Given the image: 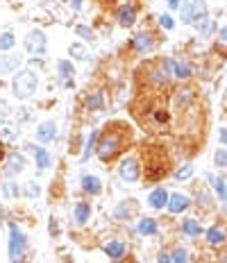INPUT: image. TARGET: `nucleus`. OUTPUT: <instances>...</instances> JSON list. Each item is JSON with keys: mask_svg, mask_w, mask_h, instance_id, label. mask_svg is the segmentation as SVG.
Wrapping results in <instances>:
<instances>
[{"mask_svg": "<svg viewBox=\"0 0 227 263\" xmlns=\"http://www.w3.org/2000/svg\"><path fill=\"white\" fill-rule=\"evenodd\" d=\"M36 84H39L36 73H32L30 68L18 70V73L14 75V80H12V93H14L18 100H28V98L34 96Z\"/></svg>", "mask_w": 227, "mask_h": 263, "instance_id": "nucleus-1", "label": "nucleus"}, {"mask_svg": "<svg viewBox=\"0 0 227 263\" xmlns=\"http://www.w3.org/2000/svg\"><path fill=\"white\" fill-rule=\"evenodd\" d=\"M209 16V7L204 0H186L182 7V23L186 25H198Z\"/></svg>", "mask_w": 227, "mask_h": 263, "instance_id": "nucleus-2", "label": "nucleus"}, {"mask_svg": "<svg viewBox=\"0 0 227 263\" xmlns=\"http://www.w3.org/2000/svg\"><path fill=\"white\" fill-rule=\"evenodd\" d=\"M118 148H120V134H118V132H109L107 136L96 146V150H98L100 161H109L116 152H118Z\"/></svg>", "mask_w": 227, "mask_h": 263, "instance_id": "nucleus-3", "label": "nucleus"}, {"mask_svg": "<svg viewBox=\"0 0 227 263\" xmlns=\"http://www.w3.org/2000/svg\"><path fill=\"white\" fill-rule=\"evenodd\" d=\"M25 254V236L16 224H10V258L20 261Z\"/></svg>", "mask_w": 227, "mask_h": 263, "instance_id": "nucleus-4", "label": "nucleus"}, {"mask_svg": "<svg viewBox=\"0 0 227 263\" xmlns=\"http://www.w3.org/2000/svg\"><path fill=\"white\" fill-rule=\"evenodd\" d=\"M25 50H28L32 57L46 54V36L41 30H34V32H30V34L25 36Z\"/></svg>", "mask_w": 227, "mask_h": 263, "instance_id": "nucleus-5", "label": "nucleus"}, {"mask_svg": "<svg viewBox=\"0 0 227 263\" xmlns=\"http://www.w3.org/2000/svg\"><path fill=\"white\" fill-rule=\"evenodd\" d=\"M118 175L123 182H136L138 180V164L134 156H125L118 166Z\"/></svg>", "mask_w": 227, "mask_h": 263, "instance_id": "nucleus-6", "label": "nucleus"}, {"mask_svg": "<svg viewBox=\"0 0 227 263\" xmlns=\"http://www.w3.org/2000/svg\"><path fill=\"white\" fill-rule=\"evenodd\" d=\"M23 168H25V159H23V156H20V154H10V156H7V164L2 166V175L14 177V175H18Z\"/></svg>", "mask_w": 227, "mask_h": 263, "instance_id": "nucleus-7", "label": "nucleus"}, {"mask_svg": "<svg viewBox=\"0 0 227 263\" xmlns=\"http://www.w3.org/2000/svg\"><path fill=\"white\" fill-rule=\"evenodd\" d=\"M166 66H168V70H170V73H173L178 80H188L193 75L191 66H188V64H184V62H173V59H168Z\"/></svg>", "mask_w": 227, "mask_h": 263, "instance_id": "nucleus-8", "label": "nucleus"}, {"mask_svg": "<svg viewBox=\"0 0 227 263\" xmlns=\"http://www.w3.org/2000/svg\"><path fill=\"white\" fill-rule=\"evenodd\" d=\"M188 198L186 195H182V193H175V195H170L168 198V209H170V214H182V211H186L188 209Z\"/></svg>", "mask_w": 227, "mask_h": 263, "instance_id": "nucleus-9", "label": "nucleus"}, {"mask_svg": "<svg viewBox=\"0 0 227 263\" xmlns=\"http://www.w3.org/2000/svg\"><path fill=\"white\" fill-rule=\"evenodd\" d=\"M54 136H57V125H54L52 120H48L41 127H36V138H39L41 143H50Z\"/></svg>", "mask_w": 227, "mask_h": 263, "instance_id": "nucleus-10", "label": "nucleus"}, {"mask_svg": "<svg viewBox=\"0 0 227 263\" xmlns=\"http://www.w3.org/2000/svg\"><path fill=\"white\" fill-rule=\"evenodd\" d=\"M116 18H118V23L123 25V28H132L134 20H136V12H134V7L123 5V7H118V12H116Z\"/></svg>", "mask_w": 227, "mask_h": 263, "instance_id": "nucleus-11", "label": "nucleus"}, {"mask_svg": "<svg viewBox=\"0 0 227 263\" xmlns=\"http://www.w3.org/2000/svg\"><path fill=\"white\" fill-rule=\"evenodd\" d=\"M132 48L136 50V52H148V50L154 48V41L150 34H136L132 39Z\"/></svg>", "mask_w": 227, "mask_h": 263, "instance_id": "nucleus-12", "label": "nucleus"}, {"mask_svg": "<svg viewBox=\"0 0 227 263\" xmlns=\"http://www.w3.org/2000/svg\"><path fill=\"white\" fill-rule=\"evenodd\" d=\"M148 200H150V206H152V209H164V206L168 204V193L164 188H154Z\"/></svg>", "mask_w": 227, "mask_h": 263, "instance_id": "nucleus-13", "label": "nucleus"}, {"mask_svg": "<svg viewBox=\"0 0 227 263\" xmlns=\"http://www.w3.org/2000/svg\"><path fill=\"white\" fill-rule=\"evenodd\" d=\"M193 102V88H180L175 93V107L178 109H184Z\"/></svg>", "mask_w": 227, "mask_h": 263, "instance_id": "nucleus-14", "label": "nucleus"}, {"mask_svg": "<svg viewBox=\"0 0 227 263\" xmlns=\"http://www.w3.org/2000/svg\"><path fill=\"white\" fill-rule=\"evenodd\" d=\"M104 254H107L109 258H123L125 256V245L118 243V240H112V243L104 245Z\"/></svg>", "mask_w": 227, "mask_h": 263, "instance_id": "nucleus-15", "label": "nucleus"}, {"mask_svg": "<svg viewBox=\"0 0 227 263\" xmlns=\"http://www.w3.org/2000/svg\"><path fill=\"white\" fill-rule=\"evenodd\" d=\"M16 66H18L16 54H0V73H14Z\"/></svg>", "mask_w": 227, "mask_h": 263, "instance_id": "nucleus-16", "label": "nucleus"}, {"mask_svg": "<svg viewBox=\"0 0 227 263\" xmlns=\"http://www.w3.org/2000/svg\"><path fill=\"white\" fill-rule=\"evenodd\" d=\"M82 188L86 190V193H91V195H98L102 186H100V180H98V177L84 175V177H82Z\"/></svg>", "mask_w": 227, "mask_h": 263, "instance_id": "nucleus-17", "label": "nucleus"}, {"mask_svg": "<svg viewBox=\"0 0 227 263\" xmlns=\"http://www.w3.org/2000/svg\"><path fill=\"white\" fill-rule=\"evenodd\" d=\"M150 82H154L157 86H164V84L168 82V66H166V62H164V66L162 68H154V70H150Z\"/></svg>", "mask_w": 227, "mask_h": 263, "instance_id": "nucleus-18", "label": "nucleus"}, {"mask_svg": "<svg viewBox=\"0 0 227 263\" xmlns=\"http://www.w3.org/2000/svg\"><path fill=\"white\" fill-rule=\"evenodd\" d=\"M225 238H227V234H225V229H222V227H212L207 232L209 245H222V243H225Z\"/></svg>", "mask_w": 227, "mask_h": 263, "instance_id": "nucleus-19", "label": "nucleus"}, {"mask_svg": "<svg viewBox=\"0 0 227 263\" xmlns=\"http://www.w3.org/2000/svg\"><path fill=\"white\" fill-rule=\"evenodd\" d=\"M89 216H91V206L86 204V202H80V204H75V214H73L75 222L84 224L86 220H89Z\"/></svg>", "mask_w": 227, "mask_h": 263, "instance_id": "nucleus-20", "label": "nucleus"}, {"mask_svg": "<svg viewBox=\"0 0 227 263\" xmlns=\"http://www.w3.org/2000/svg\"><path fill=\"white\" fill-rule=\"evenodd\" d=\"M30 150L34 152V159H36V166L44 170V168L50 166V154L44 150V148H36V146H30Z\"/></svg>", "mask_w": 227, "mask_h": 263, "instance_id": "nucleus-21", "label": "nucleus"}, {"mask_svg": "<svg viewBox=\"0 0 227 263\" xmlns=\"http://www.w3.org/2000/svg\"><path fill=\"white\" fill-rule=\"evenodd\" d=\"M182 232H184L186 236H200V234H202V227H200V222H198V220L188 218V220H184Z\"/></svg>", "mask_w": 227, "mask_h": 263, "instance_id": "nucleus-22", "label": "nucleus"}, {"mask_svg": "<svg viewBox=\"0 0 227 263\" xmlns=\"http://www.w3.org/2000/svg\"><path fill=\"white\" fill-rule=\"evenodd\" d=\"M138 234H144V236L157 234V222H154L152 218H144L141 222H138Z\"/></svg>", "mask_w": 227, "mask_h": 263, "instance_id": "nucleus-23", "label": "nucleus"}, {"mask_svg": "<svg viewBox=\"0 0 227 263\" xmlns=\"http://www.w3.org/2000/svg\"><path fill=\"white\" fill-rule=\"evenodd\" d=\"M57 70H60V80L62 82H66L68 78H73V64L66 62V59H62V62H57Z\"/></svg>", "mask_w": 227, "mask_h": 263, "instance_id": "nucleus-24", "label": "nucleus"}, {"mask_svg": "<svg viewBox=\"0 0 227 263\" xmlns=\"http://www.w3.org/2000/svg\"><path fill=\"white\" fill-rule=\"evenodd\" d=\"M86 109H91V112H98V109H102V93L100 91H94L89 98H86Z\"/></svg>", "mask_w": 227, "mask_h": 263, "instance_id": "nucleus-25", "label": "nucleus"}, {"mask_svg": "<svg viewBox=\"0 0 227 263\" xmlns=\"http://www.w3.org/2000/svg\"><path fill=\"white\" fill-rule=\"evenodd\" d=\"M14 136H16V130H14V127L7 125V122H2V125H0V141L10 146V143L14 141Z\"/></svg>", "mask_w": 227, "mask_h": 263, "instance_id": "nucleus-26", "label": "nucleus"}, {"mask_svg": "<svg viewBox=\"0 0 227 263\" xmlns=\"http://www.w3.org/2000/svg\"><path fill=\"white\" fill-rule=\"evenodd\" d=\"M96 141H98V132H91V136L86 138V148H84V154H82V159L86 161L91 156V152L96 150Z\"/></svg>", "mask_w": 227, "mask_h": 263, "instance_id": "nucleus-27", "label": "nucleus"}, {"mask_svg": "<svg viewBox=\"0 0 227 263\" xmlns=\"http://www.w3.org/2000/svg\"><path fill=\"white\" fill-rule=\"evenodd\" d=\"M14 34L12 32H2L0 34V50H10V48H14Z\"/></svg>", "mask_w": 227, "mask_h": 263, "instance_id": "nucleus-28", "label": "nucleus"}, {"mask_svg": "<svg viewBox=\"0 0 227 263\" xmlns=\"http://www.w3.org/2000/svg\"><path fill=\"white\" fill-rule=\"evenodd\" d=\"M130 214H132V209H130L128 204H118L116 209H114V218H116V220H125V218H130Z\"/></svg>", "mask_w": 227, "mask_h": 263, "instance_id": "nucleus-29", "label": "nucleus"}, {"mask_svg": "<svg viewBox=\"0 0 227 263\" xmlns=\"http://www.w3.org/2000/svg\"><path fill=\"white\" fill-rule=\"evenodd\" d=\"M70 54H73L75 59H89V52H86V48L80 44H73L70 46Z\"/></svg>", "mask_w": 227, "mask_h": 263, "instance_id": "nucleus-30", "label": "nucleus"}, {"mask_svg": "<svg viewBox=\"0 0 227 263\" xmlns=\"http://www.w3.org/2000/svg\"><path fill=\"white\" fill-rule=\"evenodd\" d=\"M214 188H216V193L220 195L222 200H227V188H225V180H222V177L214 180Z\"/></svg>", "mask_w": 227, "mask_h": 263, "instance_id": "nucleus-31", "label": "nucleus"}, {"mask_svg": "<svg viewBox=\"0 0 227 263\" xmlns=\"http://www.w3.org/2000/svg\"><path fill=\"white\" fill-rule=\"evenodd\" d=\"M75 32H78V34L82 36V39H86V41H94V39H96L94 32H91V30L86 28V25H78V28H75Z\"/></svg>", "mask_w": 227, "mask_h": 263, "instance_id": "nucleus-32", "label": "nucleus"}, {"mask_svg": "<svg viewBox=\"0 0 227 263\" xmlns=\"http://www.w3.org/2000/svg\"><path fill=\"white\" fill-rule=\"evenodd\" d=\"M214 161H216V166L227 168V150H216V154H214Z\"/></svg>", "mask_w": 227, "mask_h": 263, "instance_id": "nucleus-33", "label": "nucleus"}, {"mask_svg": "<svg viewBox=\"0 0 227 263\" xmlns=\"http://www.w3.org/2000/svg\"><path fill=\"white\" fill-rule=\"evenodd\" d=\"M198 30H200V34H209L214 30V20H209V18H204V20H200V23L196 25Z\"/></svg>", "mask_w": 227, "mask_h": 263, "instance_id": "nucleus-34", "label": "nucleus"}, {"mask_svg": "<svg viewBox=\"0 0 227 263\" xmlns=\"http://www.w3.org/2000/svg\"><path fill=\"white\" fill-rule=\"evenodd\" d=\"M188 258V254H186V250H182V248H178L173 252V256H170V261H175V263H184Z\"/></svg>", "mask_w": 227, "mask_h": 263, "instance_id": "nucleus-35", "label": "nucleus"}, {"mask_svg": "<svg viewBox=\"0 0 227 263\" xmlns=\"http://www.w3.org/2000/svg\"><path fill=\"white\" fill-rule=\"evenodd\" d=\"M193 175V166H184V168H180L178 172H175V177H178L180 182H184V180H188V177Z\"/></svg>", "mask_w": 227, "mask_h": 263, "instance_id": "nucleus-36", "label": "nucleus"}, {"mask_svg": "<svg viewBox=\"0 0 227 263\" xmlns=\"http://www.w3.org/2000/svg\"><path fill=\"white\" fill-rule=\"evenodd\" d=\"M159 25H162L164 30H173V16H168V14H164V16H159Z\"/></svg>", "mask_w": 227, "mask_h": 263, "instance_id": "nucleus-37", "label": "nucleus"}, {"mask_svg": "<svg viewBox=\"0 0 227 263\" xmlns=\"http://www.w3.org/2000/svg\"><path fill=\"white\" fill-rule=\"evenodd\" d=\"M2 193H5V198H12L14 193H18V188H16V186L12 184V182H7V184H5V188H2Z\"/></svg>", "mask_w": 227, "mask_h": 263, "instance_id": "nucleus-38", "label": "nucleus"}, {"mask_svg": "<svg viewBox=\"0 0 227 263\" xmlns=\"http://www.w3.org/2000/svg\"><path fill=\"white\" fill-rule=\"evenodd\" d=\"M154 118H157L159 122H166L168 120V114L166 112H154Z\"/></svg>", "mask_w": 227, "mask_h": 263, "instance_id": "nucleus-39", "label": "nucleus"}, {"mask_svg": "<svg viewBox=\"0 0 227 263\" xmlns=\"http://www.w3.org/2000/svg\"><path fill=\"white\" fill-rule=\"evenodd\" d=\"M5 116H7V102L0 100V118H5Z\"/></svg>", "mask_w": 227, "mask_h": 263, "instance_id": "nucleus-40", "label": "nucleus"}, {"mask_svg": "<svg viewBox=\"0 0 227 263\" xmlns=\"http://www.w3.org/2000/svg\"><path fill=\"white\" fill-rule=\"evenodd\" d=\"M70 7H73V10L78 12L80 7H82V0H70Z\"/></svg>", "mask_w": 227, "mask_h": 263, "instance_id": "nucleus-41", "label": "nucleus"}, {"mask_svg": "<svg viewBox=\"0 0 227 263\" xmlns=\"http://www.w3.org/2000/svg\"><path fill=\"white\" fill-rule=\"evenodd\" d=\"M28 193H30V195H34V193H39V188H36L34 184H30V186H28Z\"/></svg>", "mask_w": 227, "mask_h": 263, "instance_id": "nucleus-42", "label": "nucleus"}, {"mask_svg": "<svg viewBox=\"0 0 227 263\" xmlns=\"http://www.w3.org/2000/svg\"><path fill=\"white\" fill-rule=\"evenodd\" d=\"M218 36H220V39H222V41H227V25H225V28H222V30H220V34H218Z\"/></svg>", "mask_w": 227, "mask_h": 263, "instance_id": "nucleus-43", "label": "nucleus"}, {"mask_svg": "<svg viewBox=\"0 0 227 263\" xmlns=\"http://www.w3.org/2000/svg\"><path fill=\"white\" fill-rule=\"evenodd\" d=\"M168 5L173 7V10H178V7H180V0H168Z\"/></svg>", "mask_w": 227, "mask_h": 263, "instance_id": "nucleus-44", "label": "nucleus"}, {"mask_svg": "<svg viewBox=\"0 0 227 263\" xmlns=\"http://www.w3.org/2000/svg\"><path fill=\"white\" fill-rule=\"evenodd\" d=\"M220 138H222V143L227 146V130H220Z\"/></svg>", "mask_w": 227, "mask_h": 263, "instance_id": "nucleus-45", "label": "nucleus"}]
</instances>
